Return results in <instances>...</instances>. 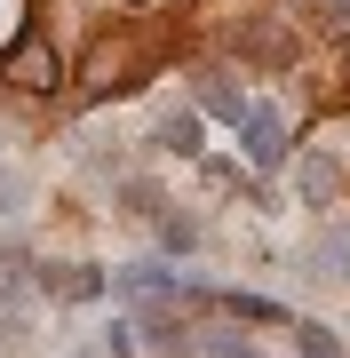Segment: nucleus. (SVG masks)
<instances>
[{"label":"nucleus","mask_w":350,"mask_h":358,"mask_svg":"<svg viewBox=\"0 0 350 358\" xmlns=\"http://www.w3.org/2000/svg\"><path fill=\"white\" fill-rule=\"evenodd\" d=\"M0 80H8V88H56V80H64V56L32 32V40H16V48H0Z\"/></svg>","instance_id":"f257e3e1"},{"label":"nucleus","mask_w":350,"mask_h":358,"mask_svg":"<svg viewBox=\"0 0 350 358\" xmlns=\"http://www.w3.org/2000/svg\"><path fill=\"white\" fill-rule=\"evenodd\" d=\"M247 159H255V167H279L286 159V120L279 112H247Z\"/></svg>","instance_id":"f03ea898"},{"label":"nucleus","mask_w":350,"mask_h":358,"mask_svg":"<svg viewBox=\"0 0 350 358\" xmlns=\"http://www.w3.org/2000/svg\"><path fill=\"white\" fill-rule=\"evenodd\" d=\"M112 287L119 294H136V303H152V294H175V279L159 263H128V271H112Z\"/></svg>","instance_id":"7ed1b4c3"},{"label":"nucleus","mask_w":350,"mask_h":358,"mask_svg":"<svg viewBox=\"0 0 350 358\" xmlns=\"http://www.w3.org/2000/svg\"><path fill=\"white\" fill-rule=\"evenodd\" d=\"M311 271H319V279H350V223H335V231L311 247Z\"/></svg>","instance_id":"20e7f679"},{"label":"nucleus","mask_w":350,"mask_h":358,"mask_svg":"<svg viewBox=\"0 0 350 358\" xmlns=\"http://www.w3.org/2000/svg\"><path fill=\"white\" fill-rule=\"evenodd\" d=\"M199 103H207L215 120H247V103H239V88H231V80H215V72L199 80Z\"/></svg>","instance_id":"39448f33"},{"label":"nucleus","mask_w":350,"mask_h":358,"mask_svg":"<svg viewBox=\"0 0 350 358\" xmlns=\"http://www.w3.org/2000/svg\"><path fill=\"white\" fill-rule=\"evenodd\" d=\"M335 183H342L335 159H302V199H335Z\"/></svg>","instance_id":"423d86ee"},{"label":"nucleus","mask_w":350,"mask_h":358,"mask_svg":"<svg viewBox=\"0 0 350 358\" xmlns=\"http://www.w3.org/2000/svg\"><path fill=\"white\" fill-rule=\"evenodd\" d=\"M159 143H168V152H199V120H191V112H168Z\"/></svg>","instance_id":"0eeeda50"},{"label":"nucleus","mask_w":350,"mask_h":358,"mask_svg":"<svg viewBox=\"0 0 350 358\" xmlns=\"http://www.w3.org/2000/svg\"><path fill=\"white\" fill-rule=\"evenodd\" d=\"M56 294H64V303H88V294H104V279H96V271H64V279H48Z\"/></svg>","instance_id":"6e6552de"},{"label":"nucleus","mask_w":350,"mask_h":358,"mask_svg":"<svg viewBox=\"0 0 350 358\" xmlns=\"http://www.w3.org/2000/svg\"><path fill=\"white\" fill-rule=\"evenodd\" d=\"M24 287H32V263H24V255H0V303L24 294Z\"/></svg>","instance_id":"1a4fd4ad"},{"label":"nucleus","mask_w":350,"mask_h":358,"mask_svg":"<svg viewBox=\"0 0 350 358\" xmlns=\"http://www.w3.org/2000/svg\"><path fill=\"white\" fill-rule=\"evenodd\" d=\"M295 350H302V358H335V334H326V327H302Z\"/></svg>","instance_id":"9d476101"},{"label":"nucleus","mask_w":350,"mask_h":358,"mask_svg":"<svg viewBox=\"0 0 350 358\" xmlns=\"http://www.w3.org/2000/svg\"><path fill=\"white\" fill-rule=\"evenodd\" d=\"M207 358H263V350L239 343V334H207Z\"/></svg>","instance_id":"9b49d317"},{"label":"nucleus","mask_w":350,"mask_h":358,"mask_svg":"<svg viewBox=\"0 0 350 358\" xmlns=\"http://www.w3.org/2000/svg\"><path fill=\"white\" fill-rule=\"evenodd\" d=\"M326 8V24H350V0H319Z\"/></svg>","instance_id":"f8f14e48"},{"label":"nucleus","mask_w":350,"mask_h":358,"mask_svg":"<svg viewBox=\"0 0 350 358\" xmlns=\"http://www.w3.org/2000/svg\"><path fill=\"white\" fill-rule=\"evenodd\" d=\"M8 207H16V183H0V215H8Z\"/></svg>","instance_id":"ddd939ff"}]
</instances>
